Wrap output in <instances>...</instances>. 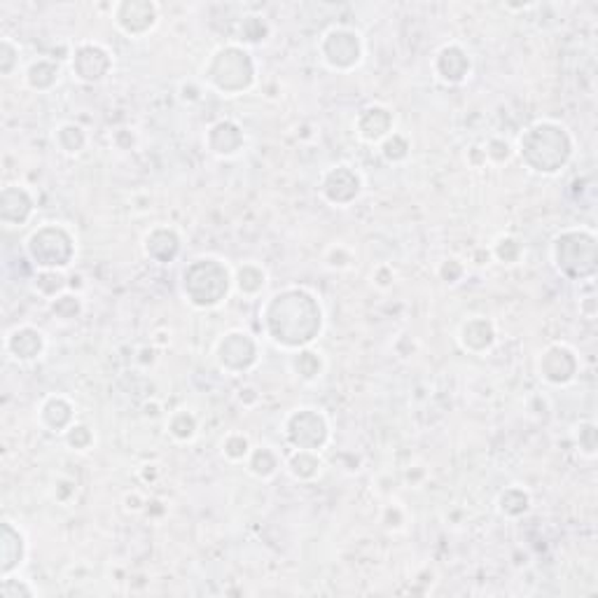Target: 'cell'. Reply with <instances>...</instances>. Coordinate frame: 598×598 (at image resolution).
I'll use <instances>...</instances> for the list:
<instances>
[{
	"mask_svg": "<svg viewBox=\"0 0 598 598\" xmlns=\"http://www.w3.org/2000/svg\"><path fill=\"white\" fill-rule=\"evenodd\" d=\"M115 22L127 36H143L157 24L154 3H119L115 7Z\"/></svg>",
	"mask_w": 598,
	"mask_h": 598,
	"instance_id": "cell-10",
	"label": "cell"
},
{
	"mask_svg": "<svg viewBox=\"0 0 598 598\" xmlns=\"http://www.w3.org/2000/svg\"><path fill=\"white\" fill-rule=\"evenodd\" d=\"M169 433L176 437V440H192L194 435H197V418L189 414V411L180 409L176 411L169 421Z\"/></svg>",
	"mask_w": 598,
	"mask_h": 598,
	"instance_id": "cell-20",
	"label": "cell"
},
{
	"mask_svg": "<svg viewBox=\"0 0 598 598\" xmlns=\"http://www.w3.org/2000/svg\"><path fill=\"white\" fill-rule=\"evenodd\" d=\"M252 475H262V477H271L278 468V458L276 453L271 452L269 446H262L258 452H251V463H248Z\"/></svg>",
	"mask_w": 598,
	"mask_h": 598,
	"instance_id": "cell-19",
	"label": "cell"
},
{
	"mask_svg": "<svg viewBox=\"0 0 598 598\" xmlns=\"http://www.w3.org/2000/svg\"><path fill=\"white\" fill-rule=\"evenodd\" d=\"M295 370L304 379H316L321 370H323V363H321V358L313 351H302L295 356Z\"/></svg>",
	"mask_w": 598,
	"mask_h": 598,
	"instance_id": "cell-23",
	"label": "cell"
},
{
	"mask_svg": "<svg viewBox=\"0 0 598 598\" xmlns=\"http://www.w3.org/2000/svg\"><path fill=\"white\" fill-rule=\"evenodd\" d=\"M166 243H178V236L171 232V229H154L153 234L145 236V252L150 258H157L159 248L164 251V262L173 259L176 255L171 251H166Z\"/></svg>",
	"mask_w": 598,
	"mask_h": 598,
	"instance_id": "cell-18",
	"label": "cell"
},
{
	"mask_svg": "<svg viewBox=\"0 0 598 598\" xmlns=\"http://www.w3.org/2000/svg\"><path fill=\"white\" fill-rule=\"evenodd\" d=\"M493 252H496V258H498L500 262L514 264L516 259H519V255H522V243H519L514 236H503V239L496 243Z\"/></svg>",
	"mask_w": 598,
	"mask_h": 598,
	"instance_id": "cell-24",
	"label": "cell"
},
{
	"mask_svg": "<svg viewBox=\"0 0 598 598\" xmlns=\"http://www.w3.org/2000/svg\"><path fill=\"white\" fill-rule=\"evenodd\" d=\"M73 71L84 83H99L110 71V54L99 45H83L73 57Z\"/></svg>",
	"mask_w": 598,
	"mask_h": 598,
	"instance_id": "cell-11",
	"label": "cell"
},
{
	"mask_svg": "<svg viewBox=\"0 0 598 598\" xmlns=\"http://www.w3.org/2000/svg\"><path fill=\"white\" fill-rule=\"evenodd\" d=\"M519 154L531 171L554 176L573 157V138L563 124L538 122L522 136Z\"/></svg>",
	"mask_w": 598,
	"mask_h": 598,
	"instance_id": "cell-1",
	"label": "cell"
},
{
	"mask_svg": "<svg viewBox=\"0 0 598 598\" xmlns=\"http://www.w3.org/2000/svg\"><path fill=\"white\" fill-rule=\"evenodd\" d=\"M577 367H580L577 356L566 344H551L540 356V376L545 382L554 383V386H566V383L573 382L575 374H577Z\"/></svg>",
	"mask_w": 598,
	"mask_h": 598,
	"instance_id": "cell-6",
	"label": "cell"
},
{
	"mask_svg": "<svg viewBox=\"0 0 598 598\" xmlns=\"http://www.w3.org/2000/svg\"><path fill=\"white\" fill-rule=\"evenodd\" d=\"M223 453L229 461H243L246 456H251V442H248L246 435H229L227 440L223 442Z\"/></svg>",
	"mask_w": 598,
	"mask_h": 598,
	"instance_id": "cell-22",
	"label": "cell"
},
{
	"mask_svg": "<svg viewBox=\"0 0 598 598\" xmlns=\"http://www.w3.org/2000/svg\"><path fill=\"white\" fill-rule=\"evenodd\" d=\"M321 192L325 194V199L337 206L351 204L360 194V176L347 164L332 166L323 176Z\"/></svg>",
	"mask_w": 598,
	"mask_h": 598,
	"instance_id": "cell-9",
	"label": "cell"
},
{
	"mask_svg": "<svg viewBox=\"0 0 598 598\" xmlns=\"http://www.w3.org/2000/svg\"><path fill=\"white\" fill-rule=\"evenodd\" d=\"M580 452L585 456H596V426L592 421L580 423Z\"/></svg>",
	"mask_w": 598,
	"mask_h": 598,
	"instance_id": "cell-25",
	"label": "cell"
},
{
	"mask_svg": "<svg viewBox=\"0 0 598 598\" xmlns=\"http://www.w3.org/2000/svg\"><path fill=\"white\" fill-rule=\"evenodd\" d=\"M435 68H437V73H440V77L444 83L452 84L463 83L470 73L468 54H465L461 48H456V45H446V48H442L440 54H437Z\"/></svg>",
	"mask_w": 598,
	"mask_h": 598,
	"instance_id": "cell-12",
	"label": "cell"
},
{
	"mask_svg": "<svg viewBox=\"0 0 598 598\" xmlns=\"http://www.w3.org/2000/svg\"><path fill=\"white\" fill-rule=\"evenodd\" d=\"M258 358V351H255V341L251 339V335L246 332H229L220 347H217V360H220V367L229 372H246L252 363Z\"/></svg>",
	"mask_w": 598,
	"mask_h": 598,
	"instance_id": "cell-8",
	"label": "cell"
},
{
	"mask_svg": "<svg viewBox=\"0 0 598 598\" xmlns=\"http://www.w3.org/2000/svg\"><path fill=\"white\" fill-rule=\"evenodd\" d=\"M208 145H211V153L220 154V157H232L243 145V134L234 122H217L208 131Z\"/></svg>",
	"mask_w": 598,
	"mask_h": 598,
	"instance_id": "cell-14",
	"label": "cell"
},
{
	"mask_svg": "<svg viewBox=\"0 0 598 598\" xmlns=\"http://www.w3.org/2000/svg\"><path fill=\"white\" fill-rule=\"evenodd\" d=\"M391 129H393V118H391V112L382 106L367 108L358 118V134L360 138L367 143L383 141V138L391 136Z\"/></svg>",
	"mask_w": 598,
	"mask_h": 598,
	"instance_id": "cell-13",
	"label": "cell"
},
{
	"mask_svg": "<svg viewBox=\"0 0 598 598\" xmlns=\"http://www.w3.org/2000/svg\"><path fill=\"white\" fill-rule=\"evenodd\" d=\"M498 505L503 514L516 516L528 510V496L522 491V488H507V491L500 496Z\"/></svg>",
	"mask_w": 598,
	"mask_h": 598,
	"instance_id": "cell-21",
	"label": "cell"
},
{
	"mask_svg": "<svg viewBox=\"0 0 598 598\" xmlns=\"http://www.w3.org/2000/svg\"><path fill=\"white\" fill-rule=\"evenodd\" d=\"M496 341V332H493V325L484 318H472L468 323L461 328V344L468 351H487Z\"/></svg>",
	"mask_w": 598,
	"mask_h": 598,
	"instance_id": "cell-15",
	"label": "cell"
},
{
	"mask_svg": "<svg viewBox=\"0 0 598 598\" xmlns=\"http://www.w3.org/2000/svg\"><path fill=\"white\" fill-rule=\"evenodd\" d=\"M312 302H316V297L306 293V290H286V293L274 295L269 304H274L276 309H281V312L287 313L290 318L264 316L269 339H274L278 347H287V348L290 347L297 348L312 344V337L306 335L304 330L297 325V313L304 312Z\"/></svg>",
	"mask_w": 598,
	"mask_h": 598,
	"instance_id": "cell-3",
	"label": "cell"
},
{
	"mask_svg": "<svg viewBox=\"0 0 598 598\" xmlns=\"http://www.w3.org/2000/svg\"><path fill=\"white\" fill-rule=\"evenodd\" d=\"M234 73V80L239 89H248L255 80V68H252L251 54L241 48H223L213 54L211 64L206 68V75H220V73Z\"/></svg>",
	"mask_w": 598,
	"mask_h": 598,
	"instance_id": "cell-7",
	"label": "cell"
},
{
	"mask_svg": "<svg viewBox=\"0 0 598 598\" xmlns=\"http://www.w3.org/2000/svg\"><path fill=\"white\" fill-rule=\"evenodd\" d=\"M554 267L568 281L592 283L596 276V232L566 229L551 243Z\"/></svg>",
	"mask_w": 598,
	"mask_h": 598,
	"instance_id": "cell-2",
	"label": "cell"
},
{
	"mask_svg": "<svg viewBox=\"0 0 598 598\" xmlns=\"http://www.w3.org/2000/svg\"><path fill=\"white\" fill-rule=\"evenodd\" d=\"M321 52H323V59L330 68L351 71L353 66H358L363 59V42L356 31L332 29L323 36Z\"/></svg>",
	"mask_w": 598,
	"mask_h": 598,
	"instance_id": "cell-5",
	"label": "cell"
},
{
	"mask_svg": "<svg viewBox=\"0 0 598 598\" xmlns=\"http://www.w3.org/2000/svg\"><path fill=\"white\" fill-rule=\"evenodd\" d=\"M286 435L290 444L306 452H321V446L328 442V421L318 409H297L286 423Z\"/></svg>",
	"mask_w": 598,
	"mask_h": 598,
	"instance_id": "cell-4",
	"label": "cell"
},
{
	"mask_svg": "<svg viewBox=\"0 0 598 598\" xmlns=\"http://www.w3.org/2000/svg\"><path fill=\"white\" fill-rule=\"evenodd\" d=\"M400 138H402V136L393 134V136H388L386 141H383L382 153H383V157L388 159V162H400V159H405V157H407V150H409V145L398 147Z\"/></svg>",
	"mask_w": 598,
	"mask_h": 598,
	"instance_id": "cell-26",
	"label": "cell"
},
{
	"mask_svg": "<svg viewBox=\"0 0 598 598\" xmlns=\"http://www.w3.org/2000/svg\"><path fill=\"white\" fill-rule=\"evenodd\" d=\"M287 470L293 472V477L297 479H312L321 472V458L316 456V452H306V449H297L287 463Z\"/></svg>",
	"mask_w": 598,
	"mask_h": 598,
	"instance_id": "cell-16",
	"label": "cell"
},
{
	"mask_svg": "<svg viewBox=\"0 0 598 598\" xmlns=\"http://www.w3.org/2000/svg\"><path fill=\"white\" fill-rule=\"evenodd\" d=\"M264 283H267V274H264V269L258 267V264H243V267L236 271V287H239V293L258 295L264 287Z\"/></svg>",
	"mask_w": 598,
	"mask_h": 598,
	"instance_id": "cell-17",
	"label": "cell"
}]
</instances>
